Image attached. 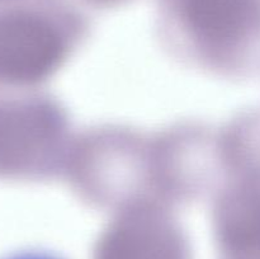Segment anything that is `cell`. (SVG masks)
<instances>
[{
    "mask_svg": "<svg viewBox=\"0 0 260 259\" xmlns=\"http://www.w3.org/2000/svg\"><path fill=\"white\" fill-rule=\"evenodd\" d=\"M183 243L167 213L136 205L119 215L102 240V259H180Z\"/></svg>",
    "mask_w": 260,
    "mask_h": 259,
    "instance_id": "6da1fadb",
    "label": "cell"
},
{
    "mask_svg": "<svg viewBox=\"0 0 260 259\" xmlns=\"http://www.w3.org/2000/svg\"><path fill=\"white\" fill-rule=\"evenodd\" d=\"M101 2H111V0H101Z\"/></svg>",
    "mask_w": 260,
    "mask_h": 259,
    "instance_id": "277c9868",
    "label": "cell"
},
{
    "mask_svg": "<svg viewBox=\"0 0 260 259\" xmlns=\"http://www.w3.org/2000/svg\"><path fill=\"white\" fill-rule=\"evenodd\" d=\"M253 0H183L192 32L206 43L228 46L240 40L253 22Z\"/></svg>",
    "mask_w": 260,
    "mask_h": 259,
    "instance_id": "7a4b0ae2",
    "label": "cell"
},
{
    "mask_svg": "<svg viewBox=\"0 0 260 259\" xmlns=\"http://www.w3.org/2000/svg\"><path fill=\"white\" fill-rule=\"evenodd\" d=\"M8 259H57L55 256H50L47 254H41V253H22L13 255Z\"/></svg>",
    "mask_w": 260,
    "mask_h": 259,
    "instance_id": "3957f363",
    "label": "cell"
}]
</instances>
